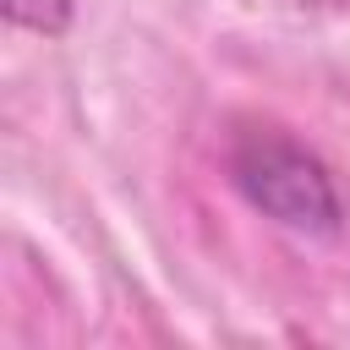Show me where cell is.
<instances>
[{
    "mask_svg": "<svg viewBox=\"0 0 350 350\" xmlns=\"http://www.w3.org/2000/svg\"><path fill=\"white\" fill-rule=\"evenodd\" d=\"M224 164H230L235 191L273 224H284L295 235H334L345 224L339 180L301 137H290L279 126H241L230 137Z\"/></svg>",
    "mask_w": 350,
    "mask_h": 350,
    "instance_id": "cell-1",
    "label": "cell"
},
{
    "mask_svg": "<svg viewBox=\"0 0 350 350\" xmlns=\"http://www.w3.org/2000/svg\"><path fill=\"white\" fill-rule=\"evenodd\" d=\"M5 22L44 33V38H60L71 27V0H5Z\"/></svg>",
    "mask_w": 350,
    "mask_h": 350,
    "instance_id": "cell-2",
    "label": "cell"
},
{
    "mask_svg": "<svg viewBox=\"0 0 350 350\" xmlns=\"http://www.w3.org/2000/svg\"><path fill=\"white\" fill-rule=\"evenodd\" d=\"M295 5H350V0H295Z\"/></svg>",
    "mask_w": 350,
    "mask_h": 350,
    "instance_id": "cell-3",
    "label": "cell"
}]
</instances>
